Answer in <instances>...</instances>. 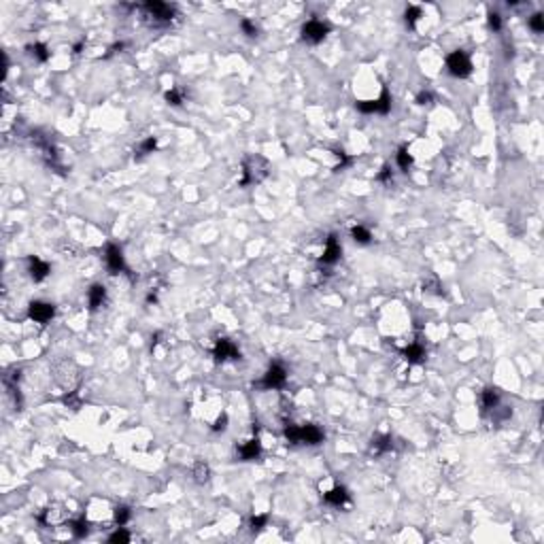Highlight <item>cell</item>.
<instances>
[{"label": "cell", "mask_w": 544, "mask_h": 544, "mask_svg": "<svg viewBox=\"0 0 544 544\" xmlns=\"http://www.w3.org/2000/svg\"><path fill=\"white\" fill-rule=\"evenodd\" d=\"M285 438H287L291 445H298V442H306V445H319L323 440V431L317 428V425L308 423V425H287L285 428Z\"/></svg>", "instance_id": "obj_1"}, {"label": "cell", "mask_w": 544, "mask_h": 544, "mask_svg": "<svg viewBox=\"0 0 544 544\" xmlns=\"http://www.w3.org/2000/svg\"><path fill=\"white\" fill-rule=\"evenodd\" d=\"M266 175H268V162L266 160L260 158V155L247 158L245 164H243V179H240V185L260 183Z\"/></svg>", "instance_id": "obj_2"}, {"label": "cell", "mask_w": 544, "mask_h": 544, "mask_svg": "<svg viewBox=\"0 0 544 544\" xmlns=\"http://www.w3.org/2000/svg\"><path fill=\"white\" fill-rule=\"evenodd\" d=\"M446 68H448V72H451L453 77L463 79V77H468L470 72H472V62H470V58H468V53H465V51H453L446 58Z\"/></svg>", "instance_id": "obj_3"}, {"label": "cell", "mask_w": 544, "mask_h": 544, "mask_svg": "<svg viewBox=\"0 0 544 544\" xmlns=\"http://www.w3.org/2000/svg\"><path fill=\"white\" fill-rule=\"evenodd\" d=\"M328 32H330L328 24H323V21H319V19H311V21H306V24L302 26V41H306L311 45H317V43L323 41Z\"/></svg>", "instance_id": "obj_4"}, {"label": "cell", "mask_w": 544, "mask_h": 544, "mask_svg": "<svg viewBox=\"0 0 544 544\" xmlns=\"http://www.w3.org/2000/svg\"><path fill=\"white\" fill-rule=\"evenodd\" d=\"M285 380H287L285 368L281 366V363H272V366L268 368V372L264 374L260 385L264 387V389H281V387L285 385Z\"/></svg>", "instance_id": "obj_5"}, {"label": "cell", "mask_w": 544, "mask_h": 544, "mask_svg": "<svg viewBox=\"0 0 544 544\" xmlns=\"http://www.w3.org/2000/svg\"><path fill=\"white\" fill-rule=\"evenodd\" d=\"M55 315L53 304H47V302H32L28 306V317L36 323H47L51 321V317Z\"/></svg>", "instance_id": "obj_6"}, {"label": "cell", "mask_w": 544, "mask_h": 544, "mask_svg": "<svg viewBox=\"0 0 544 544\" xmlns=\"http://www.w3.org/2000/svg\"><path fill=\"white\" fill-rule=\"evenodd\" d=\"M213 357H215L217 362L238 360V357H240V351H238V346L234 345L232 340H226V338H221V340H217L215 349H213Z\"/></svg>", "instance_id": "obj_7"}, {"label": "cell", "mask_w": 544, "mask_h": 544, "mask_svg": "<svg viewBox=\"0 0 544 544\" xmlns=\"http://www.w3.org/2000/svg\"><path fill=\"white\" fill-rule=\"evenodd\" d=\"M106 266H109L111 274L126 272V262H123V253L117 245H106Z\"/></svg>", "instance_id": "obj_8"}, {"label": "cell", "mask_w": 544, "mask_h": 544, "mask_svg": "<svg viewBox=\"0 0 544 544\" xmlns=\"http://www.w3.org/2000/svg\"><path fill=\"white\" fill-rule=\"evenodd\" d=\"M145 11L149 13V17H153L155 21H170L172 15H175V9L170 7V4L166 2H158V0H153V2H147L145 4Z\"/></svg>", "instance_id": "obj_9"}, {"label": "cell", "mask_w": 544, "mask_h": 544, "mask_svg": "<svg viewBox=\"0 0 544 544\" xmlns=\"http://www.w3.org/2000/svg\"><path fill=\"white\" fill-rule=\"evenodd\" d=\"M340 255H343V249H340L338 240H336L334 234H330L328 236V243H325V251L321 255V264H325V266H332V264H336L340 260Z\"/></svg>", "instance_id": "obj_10"}, {"label": "cell", "mask_w": 544, "mask_h": 544, "mask_svg": "<svg viewBox=\"0 0 544 544\" xmlns=\"http://www.w3.org/2000/svg\"><path fill=\"white\" fill-rule=\"evenodd\" d=\"M49 272H51V268H49L47 262H43L41 257H34V255L30 257V277H32V281H36V283L43 281Z\"/></svg>", "instance_id": "obj_11"}, {"label": "cell", "mask_w": 544, "mask_h": 544, "mask_svg": "<svg viewBox=\"0 0 544 544\" xmlns=\"http://www.w3.org/2000/svg\"><path fill=\"white\" fill-rule=\"evenodd\" d=\"M260 453H262V442L257 440V438L249 440L247 445H243V446L238 448V455H240V459H245V462L257 459V457H260Z\"/></svg>", "instance_id": "obj_12"}, {"label": "cell", "mask_w": 544, "mask_h": 544, "mask_svg": "<svg viewBox=\"0 0 544 544\" xmlns=\"http://www.w3.org/2000/svg\"><path fill=\"white\" fill-rule=\"evenodd\" d=\"M104 300H106L104 285H92V289H89V294H87L89 308H92V311H98V308L104 304Z\"/></svg>", "instance_id": "obj_13"}, {"label": "cell", "mask_w": 544, "mask_h": 544, "mask_svg": "<svg viewBox=\"0 0 544 544\" xmlns=\"http://www.w3.org/2000/svg\"><path fill=\"white\" fill-rule=\"evenodd\" d=\"M402 355H404V360H406L408 363H421L425 360V349H423V345L412 343V345H408L406 349L402 351Z\"/></svg>", "instance_id": "obj_14"}, {"label": "cell", "mask_w": 544, "mask_h": 544, "mask_svg": "<svg viewBox=\"0 0 544 544\" xmlns=\"http://www.w3.org/2000/svg\"><path fill=\"white\" fill-rule=\"evenodd\" d=\"M391 448H394L391 436H377V438H372V446H370V451H372L374 455H383V453L391 451Z\"/></svg>", "instance_id": "obj_15"}, {"label": "cell", "mask_w": 544, "mask_h": 544, "mask_svg": "<svg viewBox=\"0 0 544 544\" xmlns=\"http://www.w3.org/2000/svg\"><path fill=\"white\" fill-rule=\"evenodd\" d=\"M346 497H349V495H346V489H345V487H334L332 491L325 493L323 500L328 502V504H332V506H343V504L346 502Z\"/></svg>", "instance_id": "obj_16"}, {"label": "cell", "mask_w": 544, "mask_h": 544, "mask_svg": "<svg viewBox=\"0 0 544 544\" xmlns=\"http://www.w3.org/2000/svg\"><path fill=\"white\" fill-rule=\"evenodd\" d=\"M480 402H483V411H495L497 402H500V396H497V389H493V387H487V389L483 391V397H480Z\"/></svg>", "instance_id": "obj_17"}, {"label": "cell", "mask_w": 544, "mask_h": 544, "mask_svg": "<svg viewBox=\"0 0 544 544\" xmlns=\"http://www.w3.org/2000/svg\"><path fill=\"white\" fill-rule=\"evenodd\" d=\"M351 238L360 245H368L370 240H372V234H370V230H366L363 226H355L351 230Z\"/></svg>", "instance_id": "obj_18"}, {"label": "cell", "mask_w": 544, "mask_h": 544, "mask_svg": "<svg viewBox=\"0 0 544 544\" xmlns=\"http://www.w3.org/2000/svg\"><path fill=\"white\" fill-rule=\"evenodd\" d=\"M209 476H211L209 465H206L204 462H196V465H194V478H196V483H206V480H209Z\"/></svg>", "instance_id": "obj_19"}, {"label": "cell", "mask_w": 544, "mask_h": 544, "mask_svg": "<svg viewBox=\"0 0 544 544\" xmlns=\"http://www.w3.org/2000/svg\"><path fill=\"white\" fill-rule=\"evenodd\" d=\"M70 529L77 538H85L89 534V523L85 519H75V521H70Z\"/></svg>", "instance_id": "obj_20"}, {"label": "cell", "mask_w": 544, "mask_h": 544, "mask_svg": "<svg viewBox=\"0 0 544 544\" xmlns=\"http://www.w3.org/2000/svg\"><path fill=\"white\" fill-rule=\"evenodd\" d=\"M28 51H30L38 62H47L49 60V51H47V45L43 43H34V45H28Z\"/></svg>", "instance_id": "obj_21"}, {"label": "cell", "mask_w": 544, "mask_h": 544, "mask_svg": "<svg viewBox=\"0 0 544 544\" xmlns=\"http://www.w3.org/2000/svg\"><path fill=\"white\" fill-rule=\"evenodd\" d=\"M396 160H397V166H400L404 172H408V168L412 166V155L408 153L406 147H400V151H397V155H396Z\"/></svg>", "instance_id": "obj_22"}, {"label": "cell", "mask_w": 544, "mask_h": 544, "mask_svg": "<svg viewBox=\"0 0 544 544\" xmlns=\"http://www.w3.org/2000/svg\"><path fill=\"white\" fill-rule=\"evenodd\" d=\"M391 111V96H389V89L383 87L380 92V98H379V113L380 115H387Z\"/></svg>", "instance_id": "obj_23"}, {"label": "cell", "mask_w": 544, "mask_h": 544, "mask_svg": "<svg viewBox=\"0 0 544 544\" xmlns=\"http://www.w3.org/2000/svg\"><path fill=\"white\" fill-rule=\"evenodd\" d=\"M109 542H113V544H126V542H130V534L123 529V525H119L115 534L109 536Z\"/></svg>", "instance_id": "obj_24"}, {"label": "cell", "mask_w": 544, "mask_h": 544, "mask_svg": "<svg viewBox=\"0 0 544 544\" xmlns=\"http://www.w3.org/2000/svg\"><path fill=\"white\" fill-rule=\"evenodd\" d=\"M360 113H379V100H363V102H355Z\"/></svg>", "instance_id": "obj_25"}, {"label": "cell", "mask_w": 544, "mask_h": 544, "mask_svg": "<svg viewBox=\"0 0 544 544\" xmlns=\"http://www.w3.org/2000/svg\"><path fill=\"white\" fill-rule=\"evenodd\" d=\"M130 521V508L128 506H117L115 508V523L117 525H126Z\"/></svg>", "instance_id": "obj_26"}, {"label": "cell", "mask_w": 544, "mask_h": 544, "mask_svg": "<svg viewBox=\"0 0 544 544\" xmlns=\"http://www.w3.org/2000/svg\"><path fill=\"white\" fill-rule=\"evenodd\" d=\"M404 17H406V26H408V28H414V24H417V19L421 17V9H419V7H408V9H406V15H404Z\"/></svg>", "instance_id": "obj_27"}, {"label": "cell", "mask_w": 544, "mask_h": 544, "mask_svg": "<svg viewBox=\"0 0 544 544\" xmlns=\"http://www.w3.org/2000/svg\"><path fill=\"white\" fill-rule=\"evenodd\" d=\"M166 102L172 104V106L183 104V94L179 92V89H170V92H166Z\"/></svg>", "instance_id": "obj_28"}, {"label": "cell", "mask_w": 544, "mask_h": 544, "mask_svg": "<svg viewBox=\"0 0 544 544\" xmlns=\"http://www.w3.org/2000/svg\"><path fill=\"white\" fill-rule=\"evenodd\" d=\"M155 147H158V141H155L153 136H149L147 141H143L141 149H138V153H143V155H147V153H153V151H155Z\"/></svg>", "instance_id": "obj_29"}, {"label": "cell", "mask_w": 544, "mask_h": 544, "mask_svg": "<svg viewBox=\"0 0 544 544\" xmlns=\"http://www.w3.org/2000/svg\"><path fill=\"white\" fill-rule=\"evenodd\" d=\"M529 28L534 32H544V17H542V13H536L534 17L529 19Z\"/></svg>", "instance_id": "obj_30"}, {"label": "cell", "mask_w": 544, "mask_h": 544, "mask_svg": "<svg viewBox=\"0 0 544 544\" xmlns=\"http://www.w3.org/2000/svg\"><path fill=\"white\" fill-rule=\"evenodd\" d=\"M240 30H243L247 36H255L257 34V28H255V24L251 19H243V21H240Z\"/></svg>", "instance_id": "obj_31"}, {"label": "cell", "mask_w": 544, "mask_h": 544, "mask_svg": "<svg viewBox=\"0 0 544 544\" xmlns=\"http://www.w3.org/2000/svg\"><path fill=\"white\" fill-rule=\"evenodd\" d=\"M62 402L66 404V406H70V408H79V397H77V391H68V396H64L62 397Z\"/></svg>", "instance_id": "obj_32"}, {"label": "cell", "mask_w": 544, "mask_h": 544, "mask_svg": "<svg viewBox=\"0 0 544 544\" xmlns=\"http://www.w3.org/2000/svg\"><path fill=\"white\" fill-rule=\"evenodd\" d=\"M266 521H268V519L264 517V514H257V517H251V523H249V525H251V529H253V531H260L262 527L266 525Z\"/></svg>", "instance_id": "obj_33"}, {"label": "cell", "mask_w": 544, "mask_h": 544, "mask_svg": "<svg viewBox=\"0 0 544 544\" xmlns=\"http://www.w3.org/2000/svg\"><path fill=\"white\" fill-rule=\"evenodd\" d=\"M489 28H493V30H502V19L497 13H489Z\"/></svg>", "instance_id": "obj_34"}, {"label": "cell", "mask_w": 544, "mask_h": 544, "mask_svg": "<svg viewBox=\"0 0 544 544\" xmlns=\"http://www.w3.org/2000/svg\"><path fill=\"white\" fill-rule=\"evenodd\" d=\"M226 428H228V417H226V414H221V417L215 421V425H213V429H215V431H223Z\"/></svg>", "instance_id": "obj_35"}, {"label": "cell", "mask_w": 544, "mask_h": 544, "mask_svg": "<svg viewBox=\"0 0 544 544\" xmlns=\"http://www.w3.org/2000/svg\"><path fill=\"white\" fill-rule=\"evenodd\" d=\"M379 181H383V183H389L391 181V168L389 166H383V170L379 172Z\"/></svg>", "instance_id": "obj_36"}, {"label": "cell", "mask_w": 544, "mask_h": 544, "mask_svg": "<svg viewBox=\"0 0 544 544\" xmlns=\"http://www.w3.org/2000/svg\"><path fill=\"white\" fill-rule=\"evenodd\" d=\"M417 102H419V104H428V102H431V94H429V92H421V94L417 96Z\"/></svg>", "instance_id": "obj_37"}, {"label": "cell", "mask_w": 544, "mask_h": 544, "mask_svg": "<svg viewBox=\"0 0 544 544\" xmlns=\"http://www.w3.org/2000/svg\"><path fill=\"white\" fill-rule=\"evenodd\" d=\"M81 47H83V43H77V45H75V53H79Z\"/></svg>", "instance_id": "obj_38"}]
</instances>
